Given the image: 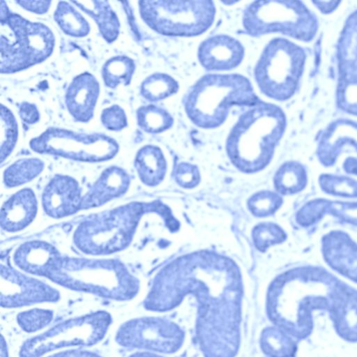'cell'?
Masks as SVG:
<instances>
[{
	"mask_svg": "<svg viewBox=\"0 0 357 357\" xmlns=\"http://www.w3.org/2000/svg\"><path fill=\"white\" fill-rule=\"evenodd\" d=\"M78 183L68 176H56L44 190L42 201L45 212L56 218H63L81 209L82 202Z\"/></svg>",
	"mask_w": 357,
	"mask_h": 357,
	"instance_id": "15",
	"label": "cell"
},
{
	"mask_svg": "<svg viewBox=\"0 0 357 357\" xmlns=\"http://www.w3.org/2000/svg\"><path fill=\"white\" fill-rule=\"evenodd\" d=\"M61 258L52 245L38 241L21 245L14 255V261L19 268L45 277L58 266Z\"/></svg>",
	"mask_w": 357,
	"mask_h": 357,
	"instance_id": "17",
	"label": "cell"
},
{
	"mask_svg": "<svg viewBox=\"0 0 357 357\" xmlns=\"http://www.w3.org/2000/svg\"><path fill=\"white\" fill-rule=\"evenodd\" d=\"M304 63L302 50L284 38H274L264 48L254 73L261 91L284 100L294 93Z\"/></svg>",
	"mask_w": 357,
	"mask_h": 357,
	"instance_id": "9",
	"label": "cell"
},
{
	"mask_svg": "<svg viewBox=\"0 0 357 357\" xmlns=\"http://www.w3.org/2000/svg\"><path fill=\"white\" fill-rule=\"evenodd\" d=\"M340 284L335 278L318 270L302 268L285 273L270 287V317L289 335L305 338L312 331V312H330Z\"/></svg>",
	"mask_w": 357,
	"mask_h": 357,
	"instance_id": "2",
	"label": "cell"
},
{
	"mask_svg": "<svg viewBox=\"0 0 357 357\" xmlns=\"http://www.w3.org/2000/svg\"><path fill=\"white\" fill-rule=\"evenodd\" d=\"M101 119L104 126L112 130H121L126 125L125 113L116 105L105 109L102 114Z\"/></svg>",
	"mask_w": 357,
	"mask_h": 357,
	"instance_id": "36",
	"label": "cell"
},
{
	"mask_svg": "<svg viewBox=\"0 0 357 357\" xmlns=\"http://www.w3.org/2000/svg\"><path fill=\"white\" fill-rule=\"evenodd\" d=\"M109 323V315L102 312L66 321L27 341L20 351L21 357H38L66 346L95 344L105 335Z\"/></svg>",
	"mask_w": 357,
	"mask_h": 357,
	"instance_id": "11",
	"label": "cell"
},
{
	"mask_svg": "<svg viewBox=\"0 0 357 357\" xmlns=\"http://www.w3.org/2000/svg\"><path fill=\"white\" fill-rule=\"evenodd\" d=\"M17 138V126L12 113L3 105L1 107V161L12 151Z\"/></svg>",
	"mask_w": 357,
	"mask_h": 357,
	"instance_id": "31",
	"label": "cell"
},
{
	"mask_svg": "<svg viewBox=\"0 0 357 357\" xmlns=\"http://www.w3.org/2000/svg\"><path fill=\"white\" fill-rule=\"evenodd\" d=\"M285 125V116L277 105L260 100L252 106L239 117L227 139V152L233 164L245 172L265 167Z\"/></svg>",
	"mask_w": 357,
	"mask_h": 357,
	"instance_id": "3",
	"label": "cell"
},
{
	"mask_svg": "<svg viewBox=\"0 0 357 357\" xmlns=\"http://www.w3.org/2000/svg\"><path fill=\"white\" fill-rule=\"evenodd\" d=\"M135 70L133 61L126 56L114 57L102 68V77L107 86L114 88L119 84H128Z\"/></svg>",
	"mask_w": 357,
	"mask_h": 357,
	"instance_id": "29",
	"label": "cell"
},
{
	"mask_svg": "<svg viewBox=\"0 0 357 357\" xmlns=\"http://www.w3.org/2000/svg\"><path fill=\"white\" fill-rule=\"evenodd\" d=\"M37 202L33 192L23 189L9 198L2 206L1 226L8 231H17L26 227L34 218Z\"/></svg>",
	"mask_w": 357,
	"mask_h": 357,
	"instance_id": "21",
	"label": "cell"
},
{
	"mask_svg": "<svg viewBox=\"0 0 357 357\" xmlns=\"http://www.w3.org/2000/svg\"><path fill=\"white\" fill-rule=\"evenodd\" d=\"M130 357H161V356H155V355L149 354V353H140V354L139 353V354H134Z\"/></svg>",
	"mask_w": 357,
	"mask_h": 357,
	"instance_id": "40",
	"label": "cell"
},
{
	"mask_svg": "<svg viewBox=\"0 0 357 357\" xmlns=\"http://www.w3.org/2000/svg\"><path fill=\"white\" fill-rule=\"evenodd\" d=\"M178 89V84L173 77L164 73H155L142 82L141 93L150 101H158L176 93Z\"/></svg>",
	"mask_w": 357,
	"mask_h": 357,
	"instance_id": "27",
	"label": "cell"
},
{
	"mask_svg": "<svg viewBox=\"0 0 357 357\" xmlns=\"http://www.w3.org/2000/svg\"><path fill=\"white\" fill-rule=\"evenodd\" d=\"M26 10L36 13H44L48 10L51 1H17Z\"/></svg>",
	"mask_w": 357,
	"mask_h": 357,
	"instance_id": "37",
	"label": "cell"
},
{
	"mask_svg": "<svg viewBox=\"0 0 357 357\" xmlns=\"http://www.w3.org/2000/svg\"><path fill=\"white\" fill-rule=\"evenodd\" d=\"M68 288L114 299L132 298L138 282L116 260H91L62 257L47 277Z\"/></svg>",
	"mask_w": 357,
	"mask_h": 357,
	"instance_id": "6",
	"label": "cell"
},
{
	"mask_svg": "<svg viewBox=\"0 0 357 357\" xmlns=\"http://www.w3.org/2000/svg\"><path fill=\"white\" fill-rule=\"evenodd\" d=\"M116 339L123 346L170 353L180 347L183 333L176 325L167 320L144 318L123 325Z\"/></svg>",
	"mask_w": 357,
	"mask_h": 357,
	"instance_id": "13",
	"label": "cell"
},
{
	"mask_svg": "<svg viewBox=\"0 0 357 357\" xmlns=\"http://www.w3.org/2000/svg\"><path fill=\"white\" fill-rule=\"evenodd\" d=\"M330 316L338 335L357 341V291L340 284L335 296Z\"/></svg>",
	"mask_w": 357,
	"mask_h": 357,
	"instance_id": "18",
	"label": "cell"
},
{
	"mask_svg": "<svg viewBox=\"0 0 357 357\" xmlns=\"http://www.w3.org/2000/svg\"><path fill=\"white\" fill-rule=\"evenodd\" d=\"M138 124L148 132L158 133L170 128L174 119L164 109L155 105L140 107L137 111Z\"/></svg>",
	"mask_w": 357,
	"mask_h": 357,
	"instance_id": "28",
	"label": "cell"
},
{
	"mask_svg": "<svg viewBox=\"0 0 357 357\" xmlns=\"http://www.w3.org/2000/svg\"><path fill=\"white\" fill-rule=\"evenodd\" d=\"M259 101L245 77L238 74H209L192 87L184 105L186 114L193 123L209 129L222 124L231 107H252Z\"/></svg>",
	"mask_w": 357,
	"mask_h": 357,
	"instance_id": "5",
	"label": "cell"
},
{
	"mask_svg": "<svg viewBox=\"0 0 357 357\" xmlns=\"http://www.w3.org/2000/svg\"><path fill=\"white\" fill-rule=\"evenodd\" d=\"M54 19L68 35L82 37L87 35L89 31V25L85 19L67 2L59 3Z\"/></svg>",
	"mask_w": 357,
	"mask_h": 357,
	"instance_id": "25",
	"label": "cell"
},
{
	"mask_svg": "<svg viewBox=\"0 0 357 357\" xmlns=\"http://www.w3.org/2000/svg\"><path fill=\"white\" fill-rule=\"evenodd\" d=\"M52 318L50 311L36 309L20 314L17 320L24 330L31 332L46 326Z\"/></svg>",
	"mask_w": 357,
	"mask_h": 357,
	"instance_id": "34",
	"label": "cell"
},
{
	"mask_svg": "<svg viewBox=\"0 0 357 357\" xmlns=\"http://www.w3.org/2000/svg\"><path fill=\"white\" fill-rule=\"evenodd\" d=\"M99 93V84L89 73L75 77L66 93L67 107L73 117L79 121H89L92 115Z\"/></svg>",
	"mask_w": 357,
	"mask_h": 357,
	"instance_id": "19",
	"label": "cell"
},
{
	"mask_svg": "<svg viewBox=\"0 0 357 357\" xmlns=\"http://www.w3.org/2000/svg\"><path fill=\"white\" fill-rule=\"evenodd\" d=\"M253 241L255 247L264 252L270 245L280 243L285 234L280 227L271 223H262L254 228Z\"/></svg>",
	"mask_w": 357,
	"mask_h": 357,
	"instance_id": "32",
	"label": "cell"
},
{
	"mask_svg": "<svg viewBox=\"0 0 357 357\" xmlns=\"http://www.w3.org/2000/svg\"><path fill=\"white\" fill-rule=\"evenodd\" d=\"M175 177L180 185L184 188L194 187L199 181L197 167L187 163H181L176 167Z\"/></svg>",
	"mask_w": 357,
	"mask_h": 357,
	"instance_id": "35",
	"label": "cell"
},
{
	"mask_svg": "<svg viewBox=\"0 0 357 357\" xmlns=\"http://www.w3.org/2000/svg\"><path fill=\"white\" fill-rule=\"evenodd\" d=\"M63 357H97L93 354L84 352H69L63 354Z\"/></svg>",
	"mask_w": 357,
	"mask_h": 357,
	"instance_id": "39",
	"label": "cell"
},
{
	"mask_svg": "<svg viewBox=\"0 0 357 357\" xmlns=\"http://www.w3.org/2000/svg\"><path fill=\"white\" fill-rule=\"evenodd\" d=\"M189 293L202 305L198 331H222L238 324L241 276L230 259L205 251L177 259L158 273L146 305L165 310Z\"/></svg>",
	"mask_w": 357,
	"mask_h": 357,
	"instance_id": "1",
	"label": "cell"
},
{
	"mask_svg": "<svg viewBox=\"0 0 357 357\" xmlns=\"http://www.w3.org/2000/svg\"><path fill=\"white\" fill-rule=\"evenodd\" d=\"M130 178L122 169L112 167L105 170L83 197L81 209L97 207L119 197L128 188Z\"/></svg>",
	"mask_w": 357,
	"mask_h": 357,
	"instance_id": "20",
	"label": "cell"
},
{
	"mask_svg": "<svg viewBox=\"0 0 357 357\" xmlns=\"http://www.w3.org/2000/svg\"><path fill=\"white\" fill-rule=\"evenodd\" d=\"M4 3L1 1V72L9 73L44 61L54 40L47 26L10 13Z\"/></svg>",
	"mask_w": 357,
	"mask_h": 357,
	"instance_id": "7",
	"label": "cell"
},
{
	"mask_svg": "<svg viewBox=\"0 0 357 357\" xmlns=\"http://www.w3.org/2000/svg\"><path fill=\"white\" fill-rule=\"evenodd\" d=\"M302 167L293 162L286 163L277 172L274 178L275 188L282 194L294 193L300 190L305 182Z\"/></svg>",
	"mask_w": 357,
	"mask_h": 357,
	"instance_id": "30",
	"label": "cell"
},
{
	"mask_svg": "<svg viewBox=\"0 0 357 357\" xmlns=\"http://www.w3.org/2000/svg\"><path fill=\"white\" fill-rule=\"evenodd\" d=\"M21 118L26 123H33L38 121L39 114L36 107L27 102L22 105L20 109Z\"/></svg>",
	"mask_w": 357,
	"mask_h": 357,
	"instance_id": "38",
	"label": "cell"
},
{
	"mask_svg": "<svg viewBox=\"0 0 357 357\" xmlns=\"http://www.w3.org/2000/svg\"><path fill=\"white\" fill-rule=\"evenodd\" d=\"M58 292L40 281L26 277L15 269L1 265V303L7 307L44 301H54Z\"/></svg>",
	"mask_w": 357,
	"mask_h": 357,
	"instance_id": "14",
	"label": "cell"
},
{
	"mask_svg": "<svg viewBox=\"0 0 357 357\" xmlns=\"http://www.w3.org/2000/svg\"><path fill=\"white\" fill-rule=\"evenodd\" d=\"M244 56L241 43L234 38L217 35L207 38L198 49V59L208 70H227L237 67Z\"/></svg>",
	"mask_w": 357,
	"mask_h": 357,
	"instance_id": "16",
	"label": "cell"
},
{
	"mask_svg": "<svg viewBox=\"0 0 357 357\" xmlns=\"http://www.w3.org/2000/svg\"><path fill=\"white\" fill-rule=\"evenodd\" d=\"M73 3L95 20L105 40L112 42L117 38L119 31V20L107 1H78Z\"/></svg>",
	"mask_w": 357,
	"mask_h": 357,
	"instance_id": "23",
	"label": "cell"
},
{
	"mask_svg": "<svg viewBox=\"0 0 357 357\" xmlns=\"http://www.w3.org/2000/svg\"><path fill=\"white\" fill-rule=\"evenodd\" d=\"M261 347L271 357H291L296 350L295 341L280 328L264 331L261 337Z\"/></svg>",
	"mask_w": 357,
	"mask_h": 357,
	"instance_id": "24",
	"label": "cell"
},
{
	"mask_svg": "<svg viewBox=\"0 0 357 357\" xmlns=\"http://www.w3.org/2000/svg\"><path fill=\"white\" fill-rule=\"evenodd\" d=\"M282 199L272 192H261L248 200V207L256 216L264 217L273 214L281 205Z\"/></svg>",
	"mask_w": 357,
	"mask_h": 357,
	"instance_id": "33",
	"label": "cell"
},
{
	"mask_svg": "<svg viewBox=\"0 0 357 357\" xmlns=\"http://www.w3.org/2000/svg\"><path fill=\"white\" fill-rule=\"evenodd\" d=\"M43 169V163L37 158L21 159L8 167L3 174L5 184L14 187L37 176Z\"/></svg>",
	"mask_w": 357,
	"mask_h": 357,
	"instance_id": "26",
	"label": "cell"
},
{
	"mask_svg": "<svg viewBox=\"0 0 357 357\" xmlns=\"http://www.w3.org/2000/svg\"><path fill=\"white\" fill-rule=\"evenodd\" d=\"M135 165L143 183L158 185L166 172V162L160 149L153 146L142 148L137 154Z\"/></svg>",
	"mask_w": 357,
	"mask_h": 357,
	"instance_id": "22",
	"label": "cell"
},
{
	"mask_svg": "<svg viewBox=\"0 0 357 357\" xmlns=\"http://www.w3.org/2000/svg\"><path fill=\"white\" fill-rule=\"evenodd\" d=\"M243 25L252 36L280 32L299 39H308L313 33L312 17L298 1L260 0L245 10Z\"/></svg>",
	"mask_w": 357,
	"mask_h": 357,
	"instance_id": "10",
	"label": "cell"
},
{
	"mask_svg": "<svg viewBox=\"0 0 357 357\" xmlns=\"http://www.w3.org/2000/svg\"><path fill=\"white\" fill-rule=\"evenodd\" d=\"M145 211H155L163 215L169 227L176 221L170 210L159 202L130 203L87 217L75 231V244L90 255H107L121 250L132 241Z\"/></svg>",
	"mask_w": 357,
	"mask_h": 357,
	"instance_id": "4",
	"label": "cell"
},
{
	"mask_svg": "<svg viewBox=\"0 0 357 357\" xmlns=\"http://www.w3.org/2000/svg\"><path fill=\"white\" fill-rule=\"evenodd\" d=\"M139 5L144 22L166 36L202 34L212 25L215 15L211 1H141Z\"/></svg>",
	"mask_w": 357,
	"mask_h": 357,
	"instance_id": "8",
	"label": "cell"
},
{
	"mask_svg": "<svg viewBox=\"0 0 357 357\" xmlns=\"http://www.w3.org/2000/svg\"><path fill=\"white\" fill-rule=\"evenodd\" d=\"M33 150L62 157L98 162L112 158L118 151V144L102 135H81L71 131L50 128L30 142Z\"/></svg>",
	"mask_w": 357,
	"mask_h": 357,
	"instance_id": "12",
	"label": "cell"
}]
</instances>
